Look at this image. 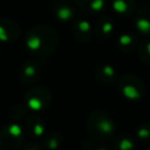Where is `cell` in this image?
<instances>
[{"label": "cell", "instance_id": "6da1fadb", "mask_svg": "<svg viewBox=\"0 0 150 150\" xmlns=\"http://www.w3.org/2000/svg\"><path fill=\"white\" fill-rule=\"evenodd\" d=\"M57 43V34L48 26L34 27L26 36L27 48L36 55L46 56L50 54Z\"/></svg>", "mask_w": 150, "mask_h": 150}, {"label": "cell", "instance_id": "7a4b0ae2", "mask_svg": "<svg viewBox=\"0 0 150 150\" xmlns=\"http://www.w3.org/2000/svg\"><path fill=\"white\" fill-rule=\"evenodd\" d=\"M115 124L112 118L104 110H94L87 121L88 134L97 142H104L112 137Z\"/></svg>", "mask_w": 150, "mask_h": 150}, {"label": "cell", "instance_id": "3957f363", "mask_svg": "<svg viewBox=\"0 0 150 150\" xmlns=\"http://www.w3.org/2000/svg\"><path fill=\"white\" fill-rule=\"evenodd\" d=\"M120 93L128 100H141L145 94V87L143 81L134 74H125L120 77L117 83Z\"/></svg>", "mask_w": 150, "mask_h": 150}, {"label": "cell", "instance_id": "277c9868", "mask_svg": "<svg viewBox=\"0 0 150 150\" xmlns=\"http://www.w3.org/2000/svg\"><path fill=\"white\" fill-rule=\"evenodd\" d=\"M25 130L16 123L8 124L0 130V150H19L23 143Z\"/></svg>", "mask_w": 150, "mask_h": 150}, {"label": "cell", "instance_id": "5b68a950", "mask_svg": "<svg viewBox=\"0 0 150 150\" xmlns=\"http://www.w3.org/2000/svg\"><path fill=\"white\" fill-rule=\"evenodd\" d=\"M52 101L50 93L42 87H33L25 95V102L32 110L39 111L49 105Z\"/></svg>", "mask_w": 150, "mask_h": 150}, {"label": "cell", "instance_id": "8992f818", "mask_svg": "<svg viewBox=\"0 0 150 150\" xmlns=\"http://www.w3.org/2000/svg\"><path fill=\"white\" fill-rule=\"evenodd\" d=\"M41 74V68L40 64L34 61H27L25 64H22L21 70H20V81L25 84H33L38 81Z\"/></svg>", "mask_w": 150, "mask_h": 150}, {"label": "cell", "instance_id": "52a82bcc", "mask_svg": "<svg viewBox=\"0 0 150 150\" xmlns=\"http://www.w3.org/2000/svg\"><path fill=\"white\" fill-rule=\"evenodd\" d=\"M23 130L27 135H29L30 137H34V138L45 136V132H46L45 121L36 115L29 116L25 122Z\"/></svg>", "mask_w": 150, "mask_h": 150}, {"label": "cell", "instance_id": "ba28073f", "mask_svg": "<svg viewBox=\"0 0 150 150\" xmlns=\"http://www.w3.org/2000/svg\"><path fill=\"white\" fill-rule=\"evenodd\" d=\"M135 25L141 34L145 38H150V5L143 6L138 9L135 16Z\"/></svg>", "mask_w": 150, "mask_h": 150}, {"label": "cell", "instance_id": "9c48e42d", "mask_svg": "<svg viewBox=\"0 0 150 150\" xmlns=\"http://www.w3.org/2000/svg\"><path fill=\"white\" fill-rule=\"evenodd\" d=\"M73 33L75 38L80 41H89L91 39V35L94 33V29L91 25L83 19H74L73 23Z\"/></svg>", "mask_w": 150, "mask_h": 150}, {"label": "cell", "instance_id": "30bf717a", "mask_svg": "<svg viewBox=\"0 0 150 150\" xmlns=\"http://www.w3.org/2000/svg\"><path fill=\"white\" fill-rule=\"evenodd\" d=\"M53 9L55 15L62 21L71 20L75 18V8L69 2V0H55Z\"/></svg>", "mask_w": 150, "mask_h": 150}, {"label": "cell", "instance_id": "8fae6325", "mask_svg": "<svg viewBox=\"0 0 150 150\" xmlns=\"http://www.w3.org/2000/svg\"><path fill=\"white\" fill-rule=\"evenodd\" d=\"M95 77L103 84H111L116 80V73L111 66L102 64L95 69Z\"/></svg>", "mask_w": 150, "mask_h": 150}, {"label": "cell", "instance_id": "7c38bea8", "mask_svg": "<svg viewBox=\"0 0 150 150\" xmlns=\"http://www.w3.org/2000/svg\"><path fill=\"white\" fill-rule=\"evenodd\" d=\"M19 35V27L8 19H0V39L13 40Z\"/></svg>", "mask_w": 150, "mask_h": 150}, {"label": "cell", "instance_id": "4fadbf2b", "mask_svg": "<svg viewBox=\"0 0 150 150\" xmlns=\"http://www.w3.org/2000/svg\"><path fill=\"white\" fill-rule=\"evenodd\" d=\"M112 29H114V25L109 20V18L102 16V18H100L97 20V22L95 25V28H94V32L96 33L97 38H100V39H108L111 35Z\"/></svg>", "mask_w": 150, "mask_h": 150}, {"label": "cell", "instance_id": "5bb4252c", "mask_svg": "<svg viewBox=\"0 0 150 150\" xmlns=\"http://www.w3.org/2000/svg\"><path fill=\"white\" fill-rule=\"evenodd\" d=\"M117 46H118L120 50H122L124 53H129L137 47V38L132 33H124V34L120 35Z\"/></svg>", "mask_w": 150, "mask_h": 150}, {"label": "cell", "instance_id": "9a60e30c", "mask_svg": "<svg viewBox=\"0 0 150 150\" xmlns=\"http://www.w3.org/2000/svg\"><path fill=\"white\" fill-rule=\"evenodd\" d=\"M135 143L134 139L128 135H120L112 141L114 150H134Z\"/></svg>", "mask_w": 150, "mask_h": 150}, {"label": "cell", "instance_id": "2e32d148", "mask_svg": "<svg viewBox=\"0 0 150 150\" xmlns=\"http://www.w3.org/2000/svg\"><path fill=\"white\" fill-rule=\"evenodd\" d=\"M114 9L120 14H130L136 7V0H111Z\"/></svg>", "mask_w": 150, "mask_h": 150}, {"label": "cell", "instance_id": "e0dca14e", "mask_svg": "<svg viewBox=\"0 0 150 150\" xmlns=\"http://www.w3.org/2000/svg\"><path fill=\"white\" fill-rule=\"evenodd\" d=\"M62 143V136L61 134L56 132V131H52L49 134H45L43 139H42V144L45 148L49 149V150H55L57 149Z\"/></svg>", "mask_w": 150, "mask_h": 150}, {"label": "cell", "instance_id": "ac0fdd59", "mask_svg": "<svg viewBox=\"0 0 150 150\" xmlns=\"http://www.w3.org/2000/svg\"><path fill=\"white\" fill-rule=\"evenodd\" d=\"M74 2L88 12H100L104 7L105 0H74Z\"/></svg>", "mask_w": 150, "mask_h": 150}, {"label": "cell", "instance_id": "d6986e66", "mask_svg": "<svg viewBox=\"0 0 150 150\" xmlns=\"http://www.w3.org/2000/svg\"><path fill=\"white\" fill-rule=\"evenodd\" d=\"M137 52H138V57L145 62V63H150V39H145L143 40L138 47H137Z\"/></svg>", "mask_w": 150, "mask_h": 150}, {"label": "cell", "instance_id": "ffe728a7", "mask_svg": "<svg viewBox=\"0 0 150 150\" xmlns=\"http://www.w3.org/2000/svg\"><path fill=\"white\" fill-rule=\"evenodd\" d=\"M136 134H137L138 138H141L143 141H150V123L139 125Z\"/></svg>", "mask_w": 150, "mask_h": 150}, {"label": "cell", "instance_id": "44dd1931", "mask_svg": "<svg viewBox=\"0 0 150 150\" xmlns=\"http://www.w3.org/2000/svg\"><path fill=\"white\" fill-rule=\"evenodd\" d=\"M23 150H42V148L36 142H29L28 144L25 145Z\"/></svg>", "mask_w": 150, "mask_h": 150}, {"label": "cell", "instance_id": "7402d4cb", "mask_svg": "<svg viewBox=\"0 0 150 150\" xmlns=\"http://www.w3.org/2000/svg\"><path fill=\"white\" fill-rule=\"evenodd\" d=\"M95 150H108V149H105V148H97V149H95Z\"/></svg>", "mask_w": 150, "mask_h": 150}]
</instances>
